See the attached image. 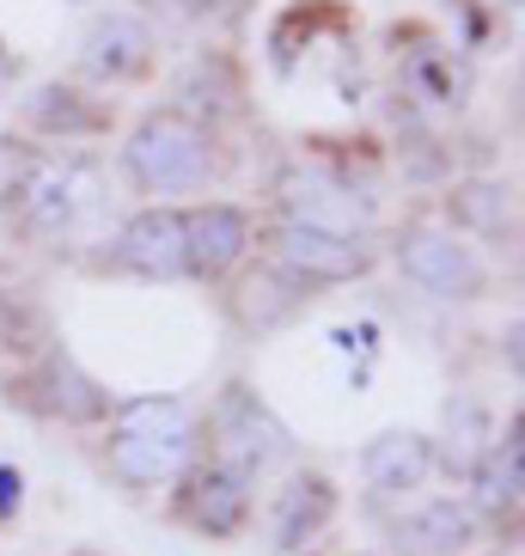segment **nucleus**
Wrapping results in <instances>:
<instances>
[{"label": "nucleus", "mask_w": 525, "mask_h": 556, "mask_svg": "<svg viewBox=\"0 0 525 556\" xmlns=\"http://www.w3.org/2000/svg\"><path fill=\"white\" fill-rule=\"evenodd\" d=\"M129 172L153 197H178L208 184V135L190 116H148L129 141Z\"/></svg>", "instance_id": "nucleus-1"}, {"label": "nucleus", "mask_w": 525, "mask_h": 556, "mask_svg": "<svg viewBox=\"0 0 525 556\" xmlns=\"http://www.w3.org/2000/svg\"><path fill=\"white\" fill-rule=\"evenodd\" d=\"M397 263L404 276L434 300H476L483 294V263L471 257V245H459L452 232H404L397 245Z\"/></svg>", "instance_id": "nucleus-2"}, {"label": "nucleus", "mask_w": 525, "mask_h": 556, "mask_svg": "<svg viewBox=\"0 0 525 556\" xmlns=\"http://www.w3.org/2000/svg\"><path fill=\"white\" fill-rule=\"evenodd\" d=\"M281 263L306 281H355L373 263V251L361 239H348V232H324V227H299L287 220L281 227Z\"/></svg>", "instance_id": "nucleus-3"}, {"label": "nucleus", "mask_w": 525, "mask_h": 556, "mask_svg": "<svg viewBox=\"0 0 525 556\" xmlns=\"http://www.w3.org/2000/svg\"><path fill=\"white\" fill-rule=\"evenodd\" d=\"M281 441H287V434H281L276 416H269L245 386H232L227 404H220V446H227L220 465H232V471L251 477V471H262V465L281 453Z\"/></svg>", "instance_id": "nucleus-4"}, {"label": "nucleus", "mask_w": 525, "mask_h": 556, "mask_svg": "<svg viewBox=\"0 0 525 556\" xmlns=\"http://www.w3.org/2000/svg\"><path fill=\"white\" fill-rule=\"evenodd\" d=\"M116 263L135 269V276H183V214L171 208H148L135 214L129 227L116 232Z\"/></svg>", "instance_id": "nucleus-5"}, {"label": "nucleus", "mask_w": 525, "mask_h": 556, "mask_svg": "<svg viewBox=\"0 0 525 556\" xmlns=\"http://www.w3.org/2000/svg\"><path fill=\"white\" fill-rule=\"evenodd\" d=\"M245 245H251L245 214L227 208V202H208V208L183 214V269L220 276V269H232V263L245 257Z\"/></svg>", "instance_id": "nucleus-6"}, {"label": "nucleus", "mask_w": 525, "mask_h": 556, "mask_svg": "<svg viewBox=\"0 0 525 556\" xmlns=\"http://www.w3.org/2000/svg\"><path fill=\"white\" fill-rule=\"evenodd\" d=\"M148 55H153V31H148V25H141L135 13H111V18H99V25L86 31V43H80L86 74H99V80H123V74H141V67H148Z\"/></svg>", "instance_id": "nucleus-7"}, {"label": "nucleus", "mask_w": 525, "mask_h": 556, "mask_svg": "<svg viewBox=\"0 0 525 556\" xmlns=\"http://www.w3.org/2000/svg\"><path fill=\"white\" fill-rule=\"evenodd\" d=\"M361 471L373 495H410L434 477V446H427V434H379L367 446Z\"/></svg>", "instance_id": "nucleus-8"}, {"label": "nucleus", "mask_w": 525, "mask_h": 556, "mask_svg": "<svg viewBox=\"0 0 525 556\" xmlns=\"http://www.w3.org/2000/svg\"><path fill=\"white\" fill-rule=\"evenodd\" d=\"M251 514V477L232 471V465H208V471L190 483V520L208 532V539H232Z\"/></svg>", "instance_id": "nucleus-9"}, {"label": "nucleus", "mask_w": 525, "mask_h": 556, "mask_svg": "<svg viewBox=\"0 0 525 556\" xmlns=\"http://www.w3.org/2000/svg\"><path fill=\"white\" fill-rule=\"evenodd\" d=\"M287 208H294L299 227H324V232H348L355 239V227L367 220V202L348 190V184L324 178V172H306V178L287 184Z\"/></svg>", "instance_id": "nucleus-10"}, {"label": "nucleus", "mask_w": 525, "mask_h": 556, "mask_svg": "<svg viewBox=\"0 0 525 556\" xmlns=\"http://www.w3.org/2000/svg\"><path fill=\"white\" fill-rule=\"evenodd\" d=\"M190 458V434H141V428H116L111 441V471L129 483H165L183 471Z\"/></svg>", "instance_id": "nucleus-11"}, {"label": "nucleus", "mask_w": 525, "mask_h": 556, "mask_svg": "<svg viewBox=\"0 0 525 556\" xmlns=\"http://www.w3.org/2000/svg\"><path fill=\"white\" fill-rule=\"evenodd\" d=\"M471 539H476V514L464 502H452V495L415 507L410 520L397 526V544H404L410 556H452V551H464Z\"/></svg>", "instance_id": "nucleus-12"}, {"label": "nucleus", "mask_w": 525, "mask_h": 556, "mask_svg": "<svg viewBox=\"0 0 525 556\" xmlns=\"http://www.w3.org/2000/svg\"><path fill=\"white\" fill-rule=\"evenodd\" d=\"M336 514V490H330V477H294L287 490H281V507H276V544L281 551H294L318 532V526Z\"/></svg>", "instance_id": "nucleus-13"}, {"label": "nucleus", "mask_w": 525, "mask_h": 556, "mask_svg": "<svg viewBox=\"0 0 525 556\" xmlns=\"http://www.w3.org/2000/svg\"><path fill=\"white\" fill-rule=\"evenodd\" d=\"M74 178H67L62 165H37L31 178H25V190H18V208H25V220L43 232H62L67 220H74Z\"/></svg>", "instance_id": "nucleus-14"}, {"label": "nucleus", "mask_w": 525, "mask_h": 556, "mask_svg": "<svg viewBox=\"0 0 525 556\" xmlns=\"http://www.w3.org/2000/svg\"><path fill=\"white\" fill-rule=\"evenodd\" d=\"M520 490H525V477H520V428H513L508 441L489 446L483 465H476V502L489 507V514H513Z\"/></svg>", "instance_id": "nucleus-15"}, {"label": "nucleus", "mask_w": 525, "mask_h": 556, "mask_svg": "<svg viewBox=\"0 0 525 556\" xmlns=\"http://www.w3.org/2000/svg\"><path fill=\"white\" fill-rule=\"evenodd\" d=\"M513 190L508 184H464L459 197H452V214H459L464 227H476V232H501L508 227V214H513Z\"/></svg>", "instance_id": "nucleus-16"}, {"label": "nucleus", "mask_w": 525, "mask_h": 556, "mask_svg": "<svg viewBox=\"0 0 525 556\" xmlns=\"http://www.w3.org/2000/svg\"><path fill=\"white\" fill-rule=\"evenodd\" d=\"M123 428H141V434H190V409L178 397H135V404H123Z\"/></svg>", "instance_id": "nucleus-17"}, {"label": "nucleus", "mask_w": 525, "mask_h": 556, "mask_svg": "<svg viewBox=\"0 0 525 556\" xmlns=\"http://www.w3.org/2000/svg\"><path fill=\"white\" fill-rule=\"evenodd\" d=\"M31 116L43 129H67V135L92 129V111H80V92H67V86H43L31 99Z\"/></svg>", "instance_id": "nucleus-18"}, {"label": "nucleus", "mask_w": 525, "mask_h": 556, "mask_svg": "<svg viewBox=\"0 0 525 556\" xmlns=\"http://www.w3.org/2000/svg\"><path fill=\"white\" fill-rule=\"evenodd\" d=\"M410 86L422 92L427 104H459V80L446 74L440 55H415V62H410Z\"/></svg>", "instance_id": "nucleus-19"}, {"label": "nucleus", "mask_w": 525, "mask_h": 556, "mask_svg": "<svg viewBox=\"0 0 525 556\" xmlns=\"http://www.w3.org/2000/svg\"><path fill=\"white\" fill-rule=\"evenodd\" d=\"M18 490H25L18 471H13V465H0V520H13V514H18Z\"/></svg>", "instance_id": "nucleus-20"}, {"label": "nucleus", "mask_w": 525, "mask_h": 556, "mask_svg": "<svg viewBox=\"0 0 525 556\" xmlns=\"http://www.w3.org/2000/svg\"><path fill=\"white\" fill-rule=\"evenodd\" d=\"M7 67H13V62H7V50H0V80H7Z\"/></svg>", "instance_id": "nucleus-21"}]
</instances>
